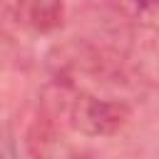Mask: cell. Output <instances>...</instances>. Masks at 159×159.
Here are the masks:
<instances>
[{"instance_id":"277c9868","label":"cell","mask_w":159,"mask_h":159,"mask_svg":"<svg viewBox=\"0 0 159 159\" xmlns=\"http://www.w3.org/2000/svg\"><path fill=\"white\" fill-rule=\"evenodd\" d=\"M0 159H15V139L7 127L0 124Z\"/></svg>"},{"instance_id":"7a4b0ae2","label":"cell","mask_w":159,"mask_h":159,"mask_svg":"<svg viewBox=\"0 0 159 159\" xmlns=\"http://www.w3.org/2000/svg\"><path fill=\"white\" fill-rule=\"evenodd\" d=\"M15 22L42 35L55 32L65 22V2L62 0H20L15 10Z\"/></svg>"},{"instance_id":"3957f363","label":"cell","mask_w":159,"mask_h":159,"mask_svg":"<svg viewBox=\"0 0 159 159\" xmlns=\"http://www.w3.org/2000/svg\"><path fill=\"white\" fill-rule=\"evenodd\" d=\"M27 149L35 159H75L72 144L50 119H37L27 132Z\"/></svg>"},{"instance_id":"6da1fadb","label":"cell","mask_w":159,"mask_h":159,"mask_svg":"<svg viewBox=\"0 0 159 159\" xmlns=\"http://www.w3.org/2000/svg\"><path fill=\"white\" fill-rule=\"evenodd\" d=\"M67 122L84 137H112L129 119V104L119 99H102L94 94L75 92L65 102Z\"/></svg>"},{"instance_id":"5b68a950","label":"cell","mask_w":159,"mask_h":159,"mask_svg":"<svg viewBox=\"0 0 159 159\" xmlns=\"http://www.w3.org/2000/svg\"><path fill=\"white\" fill-rule=\"evenodd\" d=\"M17 2L20 0H0V20H15Z\"/></svg>"}]
</instances>
